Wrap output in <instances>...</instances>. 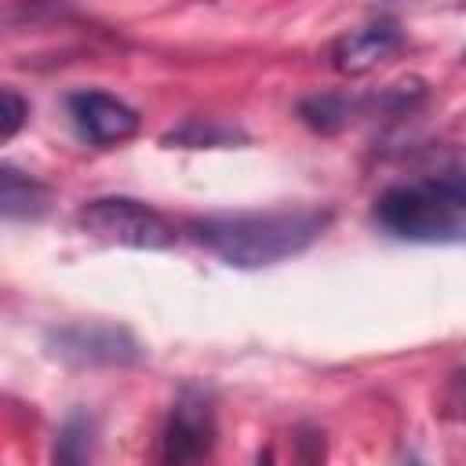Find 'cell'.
<instances>
[{
  "mask_svg": "<svg viewBox=\"0 0 466 466\" xmlns=\"http://www.w3.org/2000/svg\"><path fill=\"white\" fill-rule=\"evenodd\" d=\"M331 226V211L320 208H280V211H240L189 222L197 244L218 255L226 266L258 269L306 251Z\"/></svg>",
  "mask_w": 466,
  "mask_h": 466,
  "instance_id": "cell-1",
  "label": "cell"
},
{
  "mask_svg": "<svg viewBox=\"0 0 466 466\" xmlns=\"http://www.w3.org/2000/svg\"><path fill=\"white\" fill-rule=\"evenodd\" d=\"M371 222L408 244H466V175H426L382 189Z\"/></svg>",
  "mask_w": 466,
  "mask_h": 466,
  "instance_id": "cell-2",
  "label": "cell"
},
{
  "mask_svg": "<svg viewBox=\"0 0 466 466\" xmlns=\"http://www.w3.org/2000/svg\"><path fill=\"white\" fill-rule=\"evenodd\" d=\"M80 233L120 244V248H142V251H164L178 240V229L149 204L135 197H95L76 208Z\"/></svg>",
  "mask_w": 466,
  "mask_h": 466,
  "instance_id": "cell-3",
  "label": "cell"
},
{
  "mask_svg": "<svg viewBox=\"0 0 466 466\" xmlns=\"http://www.w3.org/2000/svg\"><path fill=\"white\" fill-rule=\"evenodd\" d=\"M426 95L422 80H400L390 84L382 95H342V91H324L309 95L299 102V120L317 131V135H335L360 116H379V113H404Z\"/></svg>",
  "mask_w": 466,
  "mask_h": 466,
  "instance_id": "cell-4",
  "label": "cell"
},
{
  "mask_svg": "<svg viewBox=\"0 0 466 466\" xmlns=\"http://www.w3.org/2000/svg\"><path fill=\"white\" fill-rule=\"evenodd\" d=\"M44 342H47L51 357L76 364V368H124V364H138L146 353L127 328L98 324V320L51 328Z\"/></svg>",
  "mask_w": 466,
  "mask_h": 466,
  "instance_id": "cell-5",
  "label": "cell"
},
{
  "mask_svg": "<svg viewBox=\"0 0 466 466\" xmlns=\"http://www.w3.org/2000/svg\"><path fill=\"white\" fill-rule=\"evenodd\" d=\"M215 448V408L204 390H182L160 430L157 466H204Z\"/></svg>",
  "mask_w": 466,
  "mask_h": 466,
  "instance_id": "cell-6",
  "label": "cell"
},
{
  "mask_svg": "<svg viewBox=\"0 0 466 466\" xmlns=\"http://www.w3.org/2000/svg\"><path fill=\"white\" fill-rule=\"evenodd\" d=\"M66 106H69V116H73L76 131L95 146H120V142L135 138L138 124H142L138 113L124 98H116L109 91H95V87L73 91L66 98Z\"/></svg>",
  "mask_w": 466,
  "mask_h": 466,
  "instance_id": "cell-7",
  "label": "cell"
},
{
  "mask_svg": "<svg viewBox=\"0 0 466 466\" xmlns=\"http://www.w3.org/2000/svg\"><path fill=\"white\" fill-rule=\"evenodd\" d=\"M400 47H404V33L397 22H368V25L346 29L331 44V66L346 76H360L379 62L393 58Z\"/></svg>",
  "mask_w": 466,
  "mask_h": 466,
  "instance_id": "cell-8",
  "label": "cell"
},
{
  "mask_svg": "<svg viewBox=\"0 0 466 466\" xmlns=\"http://www.w3.org/2000/svg\"><path fill=\"white\" fill-rule=\"evenodd\" d=\"M95 444H98L95 415L84 408H73L55 430L51 466H95Z\"/></svg>",
  "mask_w": 466,
  "mask_h": 466,
  "instance_id": "cell-9",
  "label": "cell"
},
{
  "mask_svg": "<svg viewBox=\"0 0 466 466\" xmlns=\"http://www.w3.org/2000/svg\"><path fill=\"white\" fill-rule=\"evenodd\" d=\"M47 208H51V189L40 178L22 175L11 164L0 167V211L7 222L40 218V215H47Z\"/></svg>",
  "mask_w": 466,
  "mask_h": 466,
  "instance_id": "cell-10",
  "label": "cell"
},
{
  "mask_svg": "<svg viewBox=\"0 0 466 466\" xmlns=\"http://www.w3.org/2000/svg\"><path fill=\"white\" fill-rule=\"evenodd\" d=\"M248 135L233 124H222V120H211V116H189L182 120L178 127H171L160 142L164 146H186V149H204V146H233V142H244Z\"/></svg>",
  "mask_w": 466,
  "mask_h": 466,
  "instance_id": "cell-11",
  "label": "cell"
},
{
  "mask_svg": "<svg viewBox=\"0 0 466 466\" xmlns=\"http://www.w3.org/2000/svg\"><path fill=\"white\" fill-rule=\"evenodd\" d=\"M291 466H324V433L317 426H299L291 433Z\"/></svg>",
  "mask_w": 466,
  "mask_h": 466,
  "instance_id": "cell-12",
  "label": "cell"
},
{
  "mask_svg": "<svg viewBox=\"0 0 466 466\" xmlns=\"http://www.w3.org/2000/svg\"><path fill=\"white\" fill-rule=\"evenodd\" d=\"M437 411H441L444 419L466 422V368H459V371L448 375V382H444V390H441Z\"/></svg>",
  "mask_w": 466,
  "mask_h": 466,
  "instance_id": "cell-13",
  "label": "cell"
},
{
  "mask_svg": "<svg viewBox=\"0 0 466 466\" xmlns=\"http://www.w3.org/2000/svg\"><path fill=\"white\" fill-rule=\"evenodd\" d=\"M0 102H4V124H0V138L7 142V138H15L18 135V127L25 124V116H29V102L15 91V87H4L0 91Z\"/></svg>",
  "mask_w": 466,
  "mask_h": 466,
  "instance_id": "cell-14",
  "label": "cell"
},
{
  "mask_svg": "<svg viewBox=\"0 0 466 466\" xmlns=\"http://www.w3.org/2000/svg\"><path fill=\"white\" fill-rule=\"evenodd\" d=\"M400 466H426V459H419V455H404Z\"/></svg>",
  "mask_w": 466,
  "mask_h": 466,
  "instance_id": "cell-15",
  "label": "cell"
},
{
  "mask_svg": "<svg viewBox=\"0 0 466 466\" xmlns=\"http://www.w3.org/2000/svg\"><path fill=\"white\" fill-rule=\"evenodd\" d=\"M462 58H466V51H462Z\"/></svg>",
  "mask_w": 466,
  "mask_h": 466,
  "instance_id": "cell-16",
  "label": "cell"
}]
</instances>
